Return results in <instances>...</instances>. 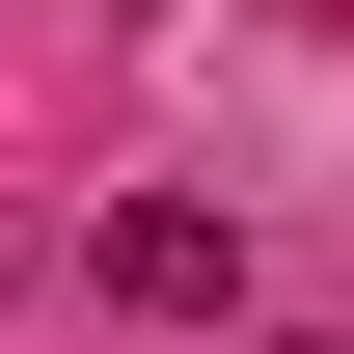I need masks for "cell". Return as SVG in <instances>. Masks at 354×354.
I'll return each instance as SVG.
<instances>
[{
    "mask_svg": "<svg viewBox=\"0 0 354 354\" xmlns=\"http://www.w3.org/2000/svg\"><path fill=\"white\" fill-rule=\"evenodd\" d=\"M82 272H109L136 327H245V218H218V191H109V218H82Z\"/></svg>",
    "mask_w": 354,
    "mask_h": 354,
    "instance_id": "cell-1",
    "label": "cell"
}]
</instances>
